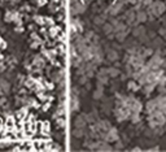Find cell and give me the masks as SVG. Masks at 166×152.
Here are the masks:
<instances>
[{"mask_svg":"<svg viewBox=\"0 0 166 152\" xmlns=\"http://www.w3.org/2000/svg\"><path fill=\"white\" fill-rule=\"evenodd\" d=\"M138 20L140 21V22H143V21H145V20H147L145 13H144V12H139V13H138Z\"/></svg>","mask_w":166,"mask_h":152,"instance_id":"cell-3","label":"cell"},{"mask_svg":"<svg viewBox=\"0 0 166 152\" xmlns=\"http://www.w3.org/2000/svg\"><path fill=\"white\" fill-rule=\"evenodd\" d=\"M109 74H110L112 77H116V76H118L120 74V72L118 70H117V69H109Z\"/></svg>","mask_w":166,"mask_h":152,"instance_id":"cell-4","label":"cell"},{"mask_svg":"<svg viewBox=\"0 0 166 152\" xmlns=\"http://www.w3.org/2000/svg\"><path fill=\"white\" fill-rule=\"evenodd\" d=\"M109 59H110V60H112V61H114V60L117 59V53H116V52H114V51H112V52H110V53H109Z\"/></svg>","mask_w":166,"mask_h":152,"instance_id":"cell-5","label":"cell"},{"mask_svg":"<svg viewBox=\"0 0 166 152\" xmlns=\"http://www.w3.org/2000/svg\"><path fill=\"white\" fill-rule=\"evenodd\" d=\"M85 125H86V120L83 118L82 116L77 117V118H75V128H83Z\"/></svg>","mask_w":166,"mask_h":152,"instance_id":"cell-2","label":"cell"},{"mask_svg":"<svg viewBox=\"0 0 166 152\" xmlns=\"http://www.w3.org/2000/svg\"><path fill=\"white\" fill-rule=\"evenodd\" d=\"M0 90L4 91V92H8L9 91V83L4 79H0Z\"/></svg>","mask_w":166,"mask_h":152,"instance_id":"cell-1","label":"cell"},{"mask_svg":"<svg viewBox=\"0 0 166 152\" xmlns=\"http://www.w3.org/2000/svg\"><path fill=\"white\" fill-rule=\"evenodd\" d=\"M104 30H105L107 34H109L112 31V25H105V26H104Z\"/></svg>","mask_w":166,"mask_h":152,"instance_id":"cell-6","label":"cell"},{"mask_svg":"<svg viewBox=\"0 0 166 152\" xmlns=\"http://www.w3.org/2000/svg\"><path fill=\"white\" fill-rule=\"evenodd\" d=\"M129 87H130V89H138V86L135 85L134 82H130V83H129Z\"/></svg>","mask_w":166,"mask_h":152,"instance_id":"cell-7","label":"cell"}]
</instances>
